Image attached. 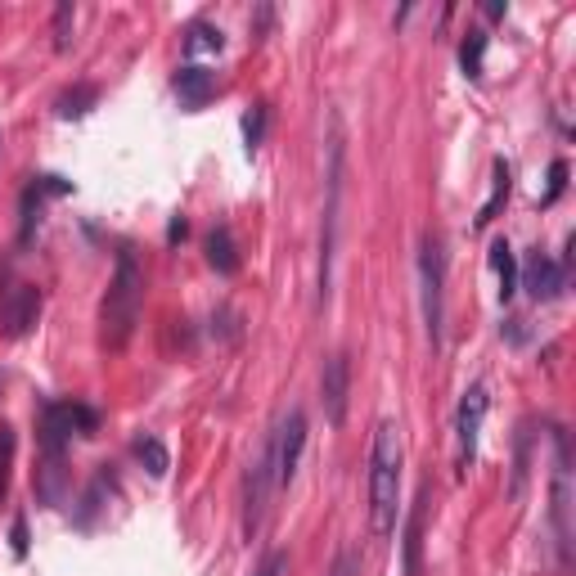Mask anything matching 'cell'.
Segmentation results:
<instances>
[{
    "mask_svg": "<svg viewBox=\"0 0 576 576\" xmlns=\"http://www.w3.org/2000/svg\"><path fill=\"white\" fill-rule=\"evenodd\" d=\"M509 189H513V171H509V162L504 158H495V167H491V198L482 203V212H477V230H486V225L500 216V207L509 203Z\"/></svg>",
    "mask_w": 576,
    "mask_h": 576,
    "instance_id": "cell-15",
    "label": "cell"
},
{
    "mask_svg": "<svg viewBox=\"0 0 576 576\" xmlns=\"http://www.w3.org/2000/svg\"><path fill=\"white\" fill-rule=\"evenodd\" d=\"M36 315H41V288L36 284H9L5 293H0V333H5V338L32 333Z\"/></svg>",
    "mask_w": 576,
    "mask_h": 576,
    "instance_id": "cell-9",
    "label": "cell"
},
{
    "mask_svg": "<svg viewBox=\"0 0 576 576\" xmlns=\"http://www.w3.org/2000/svg\"><path fill=\"white\" fill-rule=\"evenodd\" d=\"M140 297H144V275L140 261H135L131 248L117 252V275L104 293V311H99V324H104V347L122 351L135 333V320H140Z\"/></svg>",
    "mask_w": 576,
    "mask_h": 576,
    "instance_id": "cell-2",
    "label": "cell"
},
{
    "mask_svg": "<svg viewBox=\"0 0 576 576\" xmlns=\"http://www.w3.org/2000/svg\"><path fill=\"white\" fill-rule=\"evenodd\" d=\"M176 95L185 99L189 108H203L207 99L216 95V77L207 68H194V63H189V68L176 72Z\"/></svg>",
    "mask_w": 576,
    "mask_h": 576,
    "instance_id": "cell-14",
    "label": "cell"
},
{
    "mask_svg": "<svg viewBox=\"0 0 576 576\" xmlns=\"http://www.w3.org/2000/svg\"><path fill=\"white\" fill-rule=\"evenodd\" d=\"M482 59H486V32L482 27H473V32L464 36V45H459V68H464V77H482Z\"/></svg>",
    "mask_w": 576,
    "mask_h": 576,
    "instance_id": "cell-20",
    "label": "cell"
},
{
    "mask_svg": "<svg viewBox=\"0 0 576 576\" xmlns=\"http://www.w3.org/2000/svg\"><path fill=\"white\" fill-rule=\"evenodd\" d=\"M329 576H360L356 549H338V558H333V572H329Z\"/></svg>",
    "mask_w": 576,
    "mask_h": 576,
    "instance_id": "cell-29",
    "label": "cell"
},
{
    "mask_svg": "<svg viewBox=\"0 0 576 576\" xmlns=\"http://www.w3.org/2000/svg\"><path fill=\"white\" fill-rule=\"evenodd\" d=\"M549 527H554L558 563H572V464H567V432L554 428V486H549Z\"/></svg>",
    "mask_w": 576,
    "mask_h": 576,
    "instance_id": "cell-4",
    "label": "cell"
},
{
    "mask_svg": "<svg viewBox=\"0 0 576 576\" xmlns=\"http://www.w3.org/2000/svg\"><path fill=\"white\" fill-rule=\"evenodd\" d=\"M68 437H72V410H68V401H50L41 410V450L50 459H63Z\"/></svg>",
    "mask_w": 576,
    "mask_h": 576,
    "instance_id": "cell-13",
    "label": "cell"
},
{
    "mask_svg": "<svg viewBox=\"0 0 576 576\" xmlns=\"http://www.w3.org/2000/svg\"><path fill=\"white\" fill-rule=\"evenodd\" d=\"M509 14V5H504V0H491V5H486V18H504Z\"/></svg>",
    "mask_w": 576,
    "mask_h": 576,
    "instance_id": "cell-34",
    "label": "cell"
},
{
    "mask_svg": "<svg viewBox=\"0 0 576 576\" xmlns=\"http://www.w3.org/2000/svg\"><path fill=\"white\" fill-rule=\"evenodd\" d=\"M491 266H495V275H500V297L509 302V297L518 293V257H513V248L504 239L491 243Z\"/></svg>",
    "mask_w": 576,
    "mask_h": 576,
    "instance_id": "cell-18",
    "label": "cell"
},
{
    "mask_svg": "<svg viewBox=\"0 0 576 576\" xmlns=\"http://www.w3.org/2000/svg\"><path fill=\"white\" fill-rule=\"evenodd\" d=\"M270 486H275V437H266V446L257 450V459L243 473V527H248V536L261 527Z\"/></svg>",
    "mask_w": 576,
    "mask_h": 576,
    "instance_id": "cell-6",
    "label": "cell"
},
{
    "mask_svg": "<svg viewBox=\"0 0 576 576\" xmlns=\"http://www.w3.org/2000/svg\"><path fill=\"white\" fill-rule=\"evenodd\" d=\"M135 455H140V464L149 468V477H167L171 455H167V446H162L158 437H140L135 441Z\"/></svg>",
    "mask_w": 576,
    "mask_h": 576,
    "instance_id": "cell-21",
    "label": "cell"
},
{
    "mask_svg": "<svg viewBox=\"0 0 576 576\" xmlns=\"http://www.w3.org/2000/svg\"><path fill=\"white\" fill-rule=\"evenodd\" d=\"M563 284H567V270L558 266L554 257H545L540 248L531 252L518 270V288H527L531 302H554V297L563 293Z\"/></svg>",
    "mask_w": 576,
    "mask_h": 576,
    "instance_id": "cell-11",
    "label": "cell"
},
{
    "mask_svg": "<svg viewBox=\"0 0 576 576\" xmlns=\"http://www.w3.org/2000/svg\"><path fill=\"white\" fill-rule=\"evenodd\" d=\"M338 207H342V131L333 122L329 144V207H324V234H320V302L333 284V248H338Z\"/></svg>",
    "mask_w": 576,
    "mask_h": 576,
    "instance_id": "cell-5",
    "label": "cell"
},
{
    "mask_svg": "<svg viewBox=\"0 0 576 576\" xmlns=\"http://www.w3.org/2000/svg\"><path fill=\"white\" fill-rule=\"evenodd\" d=\"M207 266H212L216 275H239V248H234V234L225 230V225H216V230L207 234Z\"/></svg>",
    "mask_w": 576,
    "mask_h": 576,
    "instance_id": "cell-16",
    "label": "cell"
},
{
    "mask_svg": "<svg viewBox=\"0 0 576 576\" xmlns=\"http://www.w3.org/2000/svg\"><path fill=\"white\" fill-rule=\"evenodd\" d=\"M95 99H99L95 86H72V90H63L59 104H54V108H59V117H86Z\"/></svg>",
    "mask_w": 576,
    "mask_h": 576,
    "instance_id": "cell-22",
    "label": "cell"
},
{
    "mask_svg": "<svg viewBox=\"0 0 576 576\" xmlns=\"http://www.w3.org/2000/svg\"><path fill=\"white\" fill-rule=\"evenodd\" d=\"M14 450H18V437L9 423H0V500L9 495V473H14Z\"/></svg>",
    "mask_w": 576,
    "mask_h": 576,
    "instance_id": "cell-25",
    "label": "cell"
},
{
    "mask_svg": "<svg viewBox=\"0 0 576 576\" xmlns=\"http://www.w3.org/2000/svg\"><path fill=\"white\" fill-rule=\"evenodd\" d=\"M9 549H14V558L27 554V518H23V513H18L14 527H9Z\"/></svg>",
    "mask_w": 576,
    "mask_h": 576,
    "instance_id": "cell-31",
    "label": "cell"
},
{
    "mask_svg": "<svg viewBox=\"0 0 576 576\" xmlns=\"http://www.w3.org/2000/svg\"><path fill=\"white\" fill-rule=\"evenodd\" d=\"M486 405H491V396H486L482 383H473L464 392V401H459L455 410V441H459V473H468L477 459V432H482V419H486Z\"/></svg>",
    "mask_w": 576,
    "mask_h": 576,
    "instance_id": "cell-7",
    "label": "cell"
},
{
    "mask_svg": "<svg viewBox=\"0 0 576 576\" xmlns=\"http://www.w3.org/2000/svg\"><path fill=\"white\" fill-rule=\"evenodd\" d=\"M419 284H423V324H428L432 351H441V329H446V252L437 234H423L419 243Z\"/></svg>",
    "mask_w": 576,
    "mask_h": 576,
    "instance_id": "cell-3",
    "label": "cell"
},
{
    "mask_svg": "<svg viewBox=\"0 0 576 576\" xmlns=\"http://www.w3.org/2000/svg\"><path fill=\"white\" fill-rule=\"evenodd\" d=\"M284 572H288V554H284V549H270L252 576H284Z\"/></svg>",
    "mask_w": 576,
    "mask_h": 576,
    "instance_id": "cell-28",
    "label": "cell"
},
{
    "mask_svg": "<svg viewBox=\"0 0 576 576\" xmlns=\"http://www.w3.org/2000/svg\"><path fill=\"white\" fill-rule=\"evenodd\" d=\"M68 410H72V432H81V437H95L99 414L90 410V405H81V401H68Z\"/></svg>",
    "mask_w": 576,
    "mask_h": 576,
    "instance_id": "cell-27",
    "label": "cell"
},
{
    "mask_svg": "<svg viewBox=\"0 0 576 576\" xmlns=\"http://www.w3.org/2000/svg\"><path fill=\"white\" fill-rule=\"evenodd\" d=\"M72 18H77V5L59 0V9H54V50H68L72 45Z\"/></svg>",
    "mask_w": 576,
    "mask_h": 576,
    "instance_id": "cell-26",
    "label": "cell"
},
{
    "mask_svg": "<svg viewBox=\"0 0 576 576\" xmlns=\"http://www.w3.org/2000/svg\"><path fill=\"white\" fill-rule=\"evenodd\" d=\"M189 234V221L185 216H171V225H167V243H180Z\"/></svg>",
    "mask_w": 576,
    "mask_h": 576,
    "instance_id": "cell-33",
    "label": "cell"
},
{
    "mask_svg": "<svg viewBox=\"0 0 576 576\" xmlns=\"http://www.w3.org/2000/svg\"><path fill=\"white\" fill-rule=\"evenodd\" d=\"M221 45H225L221 27H212V23H189V32H185V54H221Z\"/></svg>",
    "mask_w": 576,
    "mask_h": 576,
    "instance_id": "cell-19",
    "label": "cell"
},
{
    "mask_svg": "<svg viewBox=\"0 0 576 576\" xmlns=\"http://www.w3.org/2000/svg\"><path fill=\"white\" fill-rule=\"evenodd\" d=\"M423 531H428V482L419 486L405 522V576H423Z\"/></svg>",
    "mask_w": 576,
    "mask_h": 576,
    "instance_id": "cell-12",
    "label": "cell"
},
{
    "mask_svg": "<svg viewBox=\"0 0 576 576\" xmlns=\"http://www.w3.org/2000/svg\"><path fill=\"white\" fill-rule=\"evenodd\" d=\"M396 504H401V428L383 419L374 428V450H369V527H374V536L396 531Z\"/></svg>",
    "mask_w": 576,
    "mask_h": 576,
    "instance_id": "cell-1",
    "label": "cell"
},
{
    "mask_svg": "<svg viewBox=\"0 0 576 576\" xmlns=\"http://www.w3.org/2000/svg\"><path fill=\"white\" fill-rule=\"evenodd\" d=\"M36 495H41L45 504H63V495H68V468H63V459H41V468H36Z\"/></svg>",
    "mask_w": 576,
    "mask_h": 576,
    "instance_id": "cell-17",
    "label": "cell"
},
{
    "mask_svg": "<svg viewBox=\"0 0 576 576\" xmlns=\"http://www.w3.org/2000/svg\"><path fill=\"white\" fill-rule=\"evenodd\" d=\"M266 122H270V104H252L243 113V144H248V153H257V144L266 140Z\"/></svg>",
    "mask_w": 576,
    "mask_h": 576,
    "instance_id": "cell-24",
    "label": "cell"
},
{
    "mask_svg": "<svg viewBox=\"0 0 576 576\" xmlns=\"http://www.w3.org/2000/svg\"><path fill=\"white\" fill-rule=\"evenodd\" d=\"M270 437H275V486H293L297 464H302V450H306V414L288 410Z\"/></svg>",
    "mask_w": 576,
    "mask_h": 576,
    "instance_id": "cell-8",
    "label": "cell"
},
{
    "mask_svg": "<svg viewBox=\"0 0 576 576\" xmlns=\"http://www.w3.org/2000/svg\"><path fill=\"white\" fill-rule=\"evenodd\" d=\"M347 392H351V356L347 351H333L324 360V374H320V401H324V419L338 428L347 419Z\"/></svg>",
    "mask_w": 576,
    "mask_h": 576,
    "instance_id": "cell-10",
    "label": "cell"
},
{
    "mask_svg": "<svg viewBox=\"0 0 576 576\" xmlns=\"http://www.w3.org/2000/svg\"><path fill=\"white\" fill-rule=\"evenodd\" d=\"M41 194H45V185L36 180V185H27L23 189V225H18V243H32V234H36V221H41Z\"/></svg>",
    "mask_w": 576,
    "mask_h": 576,
    "instance_id": "cell-23",
    "label": "cell"
},
{
    "mask_svg": "<svg viewBox=\"0 0 576 576\" xmlns=\"http://www.w3.org/2000/svg\"><path fill=\"white\" fill-rule=\"evenodd\" d=\"M563 185H567V162H563V158H558V162H554V167H549V194H545V207H549V203H554V198H558V194H563Z\"/></svg>",
    "mask_w": 576,
    "mask_h": 576,
    "instance_id": "cell-30",
    "label": "cell"
},
{
    "mask_svg": "<svg viewBox=\"0 0 576 576\" xmlns=\"http://www.w3.org/2000/svg\"><path fill=\"white\" fill-rule=\"evenodd\" d=\"M270 23H275V9H270V5H261V9H257V14H252V36L270 32Z\"/></svg>",
    "mask_w": 576,
    "mask_h": 576,
    "instance_id": "cell-32",
    "label": "cell"
}]
</instances>
